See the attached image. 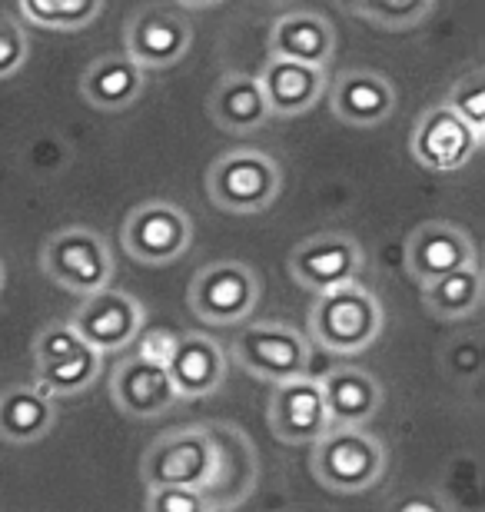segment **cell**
Here are the masks:
<instances>
[{
	"mask_svg": "<svg viewBox=\"0 0 485 512\" xmlns=\"http://www.w3.org/2000/svg\"><path fill=\"white\" fill-rule=\"evenodd\" d=\"M386 313L379 296L359 280L316 293L309 306V336L326 353L356 356L383 336Z\"/></svg>",
	"mask_w": 485,
	"mask_h": 512,
	"instance_id": "cell-1",
	"label": "cell"
},
{
	"mask_svg": "<svg viewBox=\"0 0 485 512\" xmlns=\"http://www.w3.org/2000/svg\"><path fill=\"white\" fill-rule=\"evenodd\" d=\"M309 466L329 493L356 496L386 476V443L366 426H329L313 443Z\"/></svg>",
	"mask_w": 485,
	"mask_h": 512,
	"instance_id": "cell-2",
	"label": "cell"
},
{
	"mask_svg": "<svg viewBox=\"0 0 485 512\" xmlns=\"http://www.w3.org/2000/svg\"><path fill=\"white\" fill-rule=\"evenodd\" d=\"M283 167L263 150H230L206 170V197L216 210L253 217L280 200Z\"/></svg>",
	"mask_w": 485,
	"mask_h": 512,
	"instance_id": "cell-3",
	"label": "cell"
},
{
	"mask_svg": "<svg viewBox=\"0 0 485 512\" xmlns=\"http://www.w3.org/2000/svg\"><path fill=\"white\" fill-rule=\"evenodd\" d=\"M40 270L50 283L74 296H90L113 286L117 260L103 233L94 227H64L40 247Z\"/></svg>",
	"mask_w": 485,
	"mask_h": 512,
	"instance_id": "cell-4",
	"label": "cell"
},
{
	"mask_svg": "<svg viewBox=\"0 0 485 512\" xmlns=\"http://www.w3.org/2000/svg\"><path fill=\"white\" fill-rule=\"evenodd\" d=\"M34 386L50 399L87 393L103 373V353H97L70 323H47L34 336Z\"/></svg>",
	"mask_w": 485,
	"mask_h": 512,
	"instance_id": "cell-5",
	"label": "cell"
},
{
	"mask_svg": "<svg viewBox=\"0 0 485 512\" xmlns=\"http://www.w3.org/2000/svg\"><path fill=\"white\" fill-rule=\"evenodd\" d=\"M263 296L260 273L243 260H216L193 276L187 303L210 326H236L256 310Z\"/></svg>",
	"mask_w": 485,
	"mask_h": 512,
	"instance_id": "cell-6",
	"label": "cell"
},
{
	"mask_svg": "<svg viewBox=\"0 0 485 512\" xmlns=\"http://www.w3.org/2000/svg\"><path fill=\"white\" fill-rule=\"evenodd\" d=\"M216 469V446L206 426H183L157 436L140 459L143 486H190L206 489Z\"/></svg>",
	"mask_w": 485,
	"mask_h": 512,
	"instance_id": "cell-7",
	"label": "cell"
},
{
	"mask_svg": "<svg viewBox=\"0 0 485 512\" xmlns=\"http://www.w3.org/2000/svg\"><path fill=\"white\" fill-rule=\"evenodd\" d=\"M230 356L240 370L273 386L309 373L313 346H309V336L286 323H253L233 340Z\"/></svg>",
	"mask_w": 485,
	"mask_h": 512,
	"instance_id": "cell-8",
	"label": "cell"
},
{
	"mask_svg": "<svg viewBox=\"0 0 485 512\" xmlns=\"http://www.w3.org/2000/svg\"><path fill=\"white\" fill-rule=\"evenodd\" d=\"M120 243L130 260L147 266H167L187 256L193 243V220L170 200H147L123 220Z\"/></svg>",
	"mask_w": 485,
	"mask_h": 512,
	"instance_id": "cell-9",
	"label": "cell"
},
{
	"mask_svg": "<svg viewBox=\"0 0 485 512\" xmlns=\"http://www.w3.org/2000/svg\"><path fill=\"white\" fill-rule=\"evenodd\" d=\"M366 266L363 243L346 230H323L316 237H306L299 247H293L286 270L293 283H299L309 293H326L333 286L359 280Z\"/></svg>",
	"mask_w": 485,
	"mask_h": 512,
	"instance_id": "cell-10",
	"label": "cell"
},
{
	"mask_svg": "<svg viewBox=\"0 0 485 512\" xmlns=\"http://www.w3.org/2000/svg\"><path fill=\"white\" fill-rule=\"evenodd\" d=\"M67 323L97 353H120L130 343H137V336L147 326V310H143L137 296L123 293L117 286H107V290L84 296Z\"/></svg>",
	"mask_w": 485,
	"mask_h": 512,
	"instance_id": "cell-11",
	"label": "cell"
},
{
	"mask_svg": "<svg viewBox=\"0 0 485 512\" xmlns=\"http://www.w3.org/2000/svg\"><path fill=\"white\" fill-rule=\"evenodd\" d=\"M482 150V133L472 130L446 104L422 110L409 133V153L432 173H459Z\"/></svg>",
	"mask_w": 485,
	"mask_h": 512,
	"instance_id": "cell-12",
	"label": "cell"
},
{
	"mask_svg": "<svg viewBox=\"0 0 485 512\" xmlns=\"http://www.w3.org/2000/svg\"><path fill=\"white\" fill-rule=\"evenodd\" d=\"M127 50L143 70H167L177 67L193 47V24L180 10H170L163 4L143 7L130 17L127 24Z\"/></svg>",
	"mask_w": 485,
	"mask_h": 512,
	"instance_id": "cell-13",
	"label": "cell"
},
{
	"mask_svg": "<svg viewBox=\"0 0 485 512\" xmlns=\"http://www.w3.org/2000/svg\"><path fill=\"white\" fill-rule=\"evenodd\" d=\"M266 419H270L273 436L286 446L299 443H316L319 436L329 429V413L323 386L316 376H293V380L273 383L270 406H266Z\"/></svg>",
	"mask_w": 485,
	"mask_h": 512,
	"instance_id": "cell-14",
	"label": "cell"
},
{
	"mask_svg": "<svg viewBox=\"0 0 485 512\" xmlns=\"http://www.w3.org/2000/svg\"><path fill=\"white\" fill-rule=\"evenodd\" d=\"M216 446V469L213 479L206 483L203 496L213 506V512H226L233 506H240L256 486V449L250 443V436L240 426L220 423V426H206Z\"/></svg>",
	"mask_w": 485,
	"mask_h": 512,
	"instance_id": "cell-15",
	"label": "cell"
},
{
	"mask_svg": "<svg viewBox=\"0 0 485 512\" xmlns=\"http://www.w3.org/2000/svg\"><path fill=\"white\" fill-rule=\"evenodd\" d=\"M406 273L419 286H426L439 276H446L459 266L476 263V243L459 223L449 220H429L419 223L406 240Z\"/></svg>",
	"mask_w": 485,
	"mask_h": 512,
	"instance_id": "cell-16",
	"label": "cell"
},
{
	"mask_svg": "<svg viewBox=\"0 0 485 512\" xmlns=\"http://www.w3.org/2000/svg\"><path fill=\"white\" fill-rule=\"evenodd\" d=\"M329 110L346 127H379L396 114V87L379 70L349 67L329 87Z\"/></svg>",
	"mask_w": 485,
	"mask_h": 512,
	"instance_id": "cell-17",
	"label": "cell"
},
{
	"mask_svg": "<svg viewBox=\"0 0 485 512\" xmlns=\"http://www.w3.org/2000/svg\"><path fill=\"white\" fill-rule=\"evenodd\" d=\"M113 406L130 419H157L167 416L180 403L167 366L150 363L143 356H127L117 363L110 380Z\"/></svg>",
	"mask_w": 485,
	"mask_h": 512,
	"instance_id": "cell-18",
	"label": "cell"
},
{
	"mask_svg": "<svg viewBox=\"0 0 485 512\" xmlns=\"http://www.w3.org/2000/svg\"><path fill=\"white\" fill-rule=\"evenodd\" d=\"M226 350L206 333H180L167 360V373L180 399H206L226 383Z\"/></svg>",
	"mask_w": 485,
	"mask_h": 512,
	"instance_id": "cell-19",
	"label": "cell"
},
{
	"mask_svg": "<svg viewBox=\"0 0 485 512\" xmlns=\"http://www.w3.org/2000/svg\"><path fill=\"white\" fill-rule=\"evenodd\" d=\"M206 114H210L216 127L233 133V137L256 133L273 120L260 80L253 74H246V70H226V74L216 80L210 90V100H206Z\"/></svg>",
	"mask_w": 485,
	"mask_h": 512,
	"instance_id": "cell-20",
	"label": "cell"
},
{
	"mask_svg": "<svg viewBox=\"0 0 485 512\" xmlns=\"http://www.w3.org/2000/svg\"><path fill=\"white\" fill-rule=\"evenodd\" d=\"M270 57L326 70L336 57V30L319 10H283L270 27Z\"/></svg>",
	"mask_w": 485,
	"mask_h": 512,
	"instance_id": "cell-21",
	"label": "cell"
},
{
	"mask_svg": "<svg viewBox=\"0 0 485 512\" xmlns=\"http://www.w3.org/2000/svg\"><path fill=\"white\" fill-rule=\"evenodd\" d=\"M256 80L273 117H299L326 97V70L299 64V60L270 57Z\"/></svg>",
	"mask_w": 485,
	"mask_h": 512,
	"instance_id": "cell-22",
	"label": "cell"
},
{
	"mask_svg": "<svg viewBox=\"0 0 485 512\" xmlns=\"http://www.w3.org/2000/svg\"><path fill=\"white\" fill-rule=\"evenodd\" d=\"M147 87V70L127 54H103L80 74V97L103 114L133 107Z\"/></svg>",
	"mask_w": 485,
	"mask_h": 512,
	"instance_id": "cell-23",
	"label": "cell"
},
{
	"mask_svg": "<svg viewBox=\"0 0 485 512\" xmlns=\"http://www.w3.org/2000/svg\"><path fill=\"white\" fill-rule=\"evenodd\" d=\"M329 426H366L383 409V386L363 366H336L319 376Z\"/></svg>",
	"mask_w": 485,
	"mask_h": 512,
	"instance_id": "cell-24",
	"label": "cell"
},
{
	"mask_svg": "<svg viewBox=\"0 0 485 512\" xmlns=\"http://www.w3.org/2000/svg\"><path fill=\"white\" fill-rule=\"evenodd\" d=\"M57 423V399L44 396L34 383L0 389V439L7 446H34Z\"/></svg>",
	"mask_w": 485,
	"mask_h": 512,
	"instance_id": "cell-25",
	"label": "cell"
},
{
	"mask_svg": "<svg viewBox=\"0 0 485 512\" xmlns=\"http://www.w3.org/2000/svg\"><path fill=\"white\" fill-rule=\"evenodd\" d=\"M422 290V306H426L429 316H436L442 323H459V320H469L482 310V300H485V283H482V270H479V260L469 263V266H459L439 280H432Z\"/></svg>",
	"mask_w": 485,
	"mask_h": 512,
	"instance_id": "cell-26",
	"label": "cell"
},
{
	"mask_svg": "<svg viewBox=\"0 0 485 512\" xmlns=\"http://www.w3.org/2000/svg\"><path fill=\"white\" fill-rule=\"evenodd\" d=\"M20 14L44 30H84L100 17L103 0H17Z\"/></svg>",
	"mask_w": 485,
	"mask_h": 512,
	"instance_id": "cell-27",
	"label": "cell"
},
{
	"mask_svg": "<svg viewBox=\"0 0 485 512\" xmlns=\"http://www.w3.org/2000/svg\"><path fill=\"white\" fill-rule=\"evenodd\" d=\"M436 7L439 0H366V4H359L349 14L383 30H412L426 17H432Z\"/></svg>",
	"mask_w": 485,
	"mask_h": 512,
	"instance_id": "cell-28",
	"label": "cell"
},
{
	"mask_svg": "<svg viewBox=\"0 0 485 512\" xmlns=\"http://www.w3.org/2000/svg\"><path fill=\"white\" fill-rule=\"evenodd\" d=\"M446 107L452 114H459L472 130L485 133V70L469 67L456 84H452Z\"/></svg>",
	"mask_w": 485,
	"mask_h": 512,
	"instance_id": "cell-29",
	"label": "cell"
},
{
	"mask_svg": "<svg viewBox=\"0 0 485 512\" xmlns=\"http://www.w3.org/2000/svg\"><path fill=\"white\" fill-rule=\"evenodd\" d=\"M439 363H442V373H446L452 383H459V386L476 383L479 373H482V343H479V336H472V333L452 336V340L442 346Z\"/></svg>",
	"mask_w": 485,
	"mask_h": 512,
	"instance_id": "cell-30",
	"label": "cell"
},
{
	"mask_svg": "<svg viewBox=\"0 0 485 512\" xmlns=\"http://www.w3.org/2000/svg\"><path fill=\"white\" fill-rule=\"evenodd\" d=\"M30 57V37L14 17L0 14V80L14 77L24 70Z\"/></svg>",
	"mask_w": 485,
	"mask_h": 512,
	"instance_id": "cell-31",
	"label": "cell"
},
{
	"mask_svg": "<svg viewBox=\"0 0 485 512\" xmlns=\"http://www.w3.org/2000/svg\"><path fill=\"white\" fill-rule=\"evenodd\" d=\"M147 512H213L203 489L190 486H153L147 489Z\"/></svg>",
	"mask_w": 485,
	"mask_h": 512,
	"instance_id": "cell-32",
	"label": "cell"
},
{
	"mask_svg": "<svg viewBox=\"0 0 485 512\" xmlns=\"http://www.w3.org/2000/svg\"><path fill=\"white\" fill-rule=\"evenodd\" d=\"M137 340H140V353L137 356H143V360H150V363L167 366L170 353H173V343H177V336L163 333V330H153V333H140Z\"/></svg>",
	"mask_w": 485,
	"mask_h": 512,
	"instance_id": "cell-33",
	"label": "cell"
},
{
	"mask_svg": "<svg viewBox=\"0 0 485 512\" xmlns=\"http://www.w3.org/2000/svg\"><path fill=\"white\" fill-rule=\"evenodd\" d=\"M396 512H442L439 506L426 503V499H409V503H402Z\"/></svg>",
	"mask_w": 485,
	"mask_h": 512,
	"instance_id": "cell-34",
	"label": "cell"
},
{
	"mask_svg": "<svg viewBox=\"0 0 485 512\" xmlns=\"http://www.w3.org/2000/svg\"><path fill=\"white\" fill-rule=\"evenodd\" d=\"M183 7H190V10H210L216 4H223V0H180Z\"/></svg>",
	"mask_w": 485,
	"mask_h": 512,
	"instance_id": "cell-35",
	"label": "cell"
},
{
	"mask_svg": "<svg viewBox=\"0 0 485 512\" xmlns=\"http://www.w3.org/2000/svg\"><path fill=\"white\" fill-rule=\"evenodd\" d=\"M336 4H339V7H343V10H346V14H349V10H356L359 4H366V0H336Z\"/></svg>",
	"mask_w": 485,
	"mask_h": 512,
	"instance_id": "cell-36",
	"label": "cell"
},
{
	"mask_svg": "<svg viewBox=\"0 0 485 512\" xmlns=\"http://www.w3.org/2000/svg\"><path fill=\"white\" fill-rule=\"evenodd\" d=\"M260 4H276V7H280V4H293V0H260Z\"/></svg>",
	"mask_w": 485,
	"mask_h": 512,
	"instance_id": "cell-37",
	"label": "cell"
},
{
	"mask_svg": "<svg viewBox=\"0 0 485 512\" xmlns=\"http://www.w3.org/2000/svg\"><path fill=\"white\" fill-rule=\"evenodd\" d=\"M4 280H7V273H4V263H0V290H4Z\"/></svg>",
	"mask_w": 485,
	"mask_h": 512,
	"instance_id": "cell-38",
	"label": "cell"
}]
</instances>
